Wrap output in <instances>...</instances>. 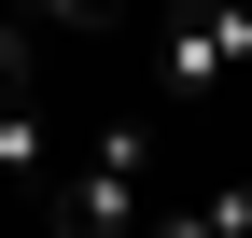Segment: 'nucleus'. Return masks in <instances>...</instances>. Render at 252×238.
Masks as SVG:
<instances>
[{
    "label": "nucleus",
    "mask_w": 252,
    "mask_h": 238,
    "mask_svg": "<svg viewBox=\"0 0 252 238\" xmlns=\"http://www.w3.org/2000/svg\"><path fill=\"white\" fill-rule=\"evenodd\" d=\"M28 28H112V0H14Z\"/></svg>",
    "instance_id": "39448f33"
},
{
    "label": "nucleus",
    "mask_w": 252,
    "mask_h": 238,
    "mask_svg": "<svg viewBox=\"0 0 252 238\" xmlns=\"http://www.w3.org/2000/svg\"><path fill=\"white\" fill-rule=\"evenodd\" d=\"M56 238H140L154 224V126L140 112H112V126H84V154L56 168Z\"/></svg>",
    "instance_id": "f257e3e1"
},
{
    "label": "nucleus",
    "mask_w": 252,
    "mask_h": 238,
    "mask_svg": "<svg viewBox=\"0 0 252 238\" xmlns=\"http://www.w3.org/2000/svg\"><path fill=\"white\" fill-rule=\"evenodd\" d=\"M140 238H252V182H210V196H154Z\"/></svg>",
    "instance_id": "7ed1b4c3"
},
{
    "label": "nucleus",
    "mask_w": 252,
    "mask_h": 238,
    "mask_svg": "<svg viewBox=\"0 0 252 238\" xmlns=\"http://www.w3.org/2000/svg\"><path fill=\"white\" fill-rule=\"evenodd\" d=\"M238 70H252V0H182L154 28V84L168 98H224Z\"/></svg>",
    "instance_id": "f03ea898"
},
{
    "label": "nucleus",
    "mask_w": 252,
    "mask_h": 238,
    "mask_svg": "<svg viewBox=\"0 0 252 238\" xmlns=\"http://www.w3.org/2000/svg\"><path fill=\"white\" fill-rule=\"evenodd\" d=\"M14 182H56V126H42V98H0V196Z\"/></svg>",
    "instance_id": "20e7f679"
}]
</instances>
